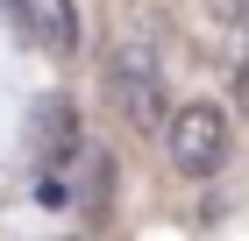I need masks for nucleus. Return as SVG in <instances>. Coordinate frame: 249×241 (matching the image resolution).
I'll list each match as a JSON object with an SVG mask.
<instances>
[{
	"label": "nucleus",
	"instance_id": "nucleus-1",
	"mask_svg": "<svg viewBox=\"0 0 249 241\" xmlns=\"http://www.w3.org/2000/svg\"><path fill=\"white\" fill-rule=\"evenodd\" d=\"M107 99L121 107V121L135 135L171 128V93H164V71H157V57L142 43H114V57H107Z\"/></svg>",
	"mask_w": 249,
	"mask_h": 241
},
{
	"label": "nucleus",
	"instance_id": "nucleus-2",
	"mask_svg": "<svg viewBox=\"0 0 249 241\" xmlns=\"http://www.w3.org/2000/svg\"><path fill=\"white\" fill-rule=\"evenodd\" d=\"M164 142H171L178 177H213V170H221V156H228V113L213 107V99H192V107L171 113Z\"/></svg>",
	"mask_w": 249,
	"mask_h": 241
},
{
	"label": "nucleus",
	"instance_id": "nucleus-3",
	"mask_svg": "<svg viewBox=\"0 0 249 241\" xmlns=\"http://www.w3.org/2000/svg\"><path fill=\"white\" fill-rule=\"evenodd\" d=\"M15 21L29 29V43L43 57H64V64L78 57V7L71 0H15Z\"/></svg>",
	"mask_w": 249,
	"mask_h": 241
},
{
	"label": "nucleus",
	"instance_id": "nucleus-4",
	"mask_svg": "<svg viewBox=\"0 0 249 241\" xmlns=\"http://www.w3.org/2000/svg\"><path fill=\"white\" fill-rule=\"evenodd\" d=\"M71 149H78V113H71V99H43V107H36V163L57 170Z\"/></svg>",
	"mask_w": 249,
	"mask_h": 241
},
{
	"label": "nucleus",
	"instance_id": "nucleus-5",
	"mask_svg": "<svg viewBox=\"0 0 249 241\" xmlns=\"http://www.w3.org/2000/svg\"><path fill=\"white\" fill-rule=\"evenodd\" d=\"M213 21L221 29H249V0H213Z\"/></svg>",
	"mask_w": 249,
	"mask_h": 241
},
{
	"label": "nucleus",
	"instance_id": "nucleus-6",
	"mask_svg": "<svg viewBox=\"0 0 249 241\" xmlns=\"http://www.w3.org/2000/svg\"><path fill=\"white\" fill-rule=\"evenodd\" d=\"M235 113H242V121H249V57H242V64H235Z\"/></svg>",
	"mask_w": 249,
	"mask_h": 241
}]
</instances>
